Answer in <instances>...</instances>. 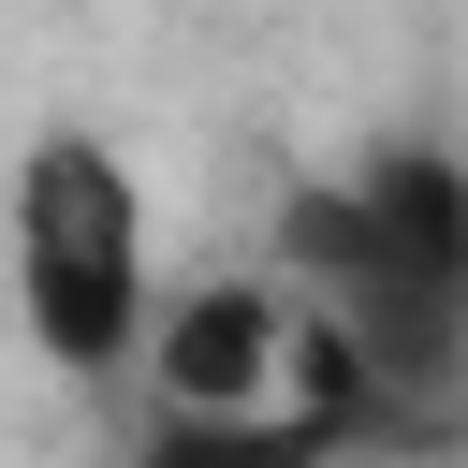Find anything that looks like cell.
I'll list each match as a JSON object with an SVG mask.
<instances>
[{"label":"cell","mask_w":468,"mask_h":468,"mask_svg":"<svg viewBox=\"0 0 468 468\" xmlns=\"http://www.w3.org/2000/svg\"><path fill=\"white\" fill-rule=\"evenodd\" d=\"M0 292L44 380H146V336L176 307L161 278V190L117 132L44 117L0 176Z\"/></svg>","instance_id":"cell-1"}]
</instances>
